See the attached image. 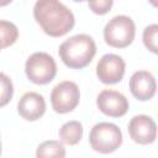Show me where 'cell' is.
I'll list each match as a JSON object with an SVG mask.
<instances>
[{
	"label": "cell",
	"mask_w": 158,
	"mask_h": 158,
	"mask_svg": "<svg viewBox=\"0 0 158 158\" xmlns=\"http://www.w3.org/2000/svg\"><path fill=\"white\" fill-rule=\"evenodd\" d=\"M33 17L43 32L51 37H62L73 30L75 19L73 12L59 0H37Z\"/></svg>",
	"instance_id": "cell-1"
},
{
	"label": "cell",
	"mask_w": 158,
	"mask_h": 158,
	"mask_svg": "<svg viewBox=\"0 0 158 158\" xmlns=\"http://www.w3.org/2000/svg\"><path fill=\"white\" fill-rule=\"evenodd\" d=\"M96 53V44L91 36L80 33L65 40L58 49L62 62L72 69L85 68Z\"/></svg>",
	"instance_id": "cell-2"
},
{
	"label": "cell",
	"mask_w": 158,
	"mask_h": 158,
	"mask_svg": "<svg viewBox=\"0 0 158 158\" xmlns=\"http://www.w3.org/2000/svg\"><path fill=\"white\" fill-rule=\"evenodd\" d=\"M136 35V26L131 17L117 15L112 17L104 27V40L114 48L128 47Z\"/></svg>",
	"instance_id": "cell-3"
},
{
	"label": "cell",
	"mask_w": 158,
	"mask_h": 158,
	"mask_svg": "<svg viewBox=\"0 0 158 158\" xmlns=\"http://www.w3.org/2000/svg\"><path fill=\"white\" fill-rule=\"evenodd\" d=\"M89 143L95 152L102 154L112 153L122 143V132L115 123L99 122L89 133Z\"/></svg>",
	"instance_id": "cell-4"
},
{
	"label": "cell",
	"mask_w": 158,
	"mask_h": 158,
	"mask_svg": "<svg viewBox=\"0 0 158 158\" xmlns=\"http://www.w3.org/2000/svg\"><path fill=\"white\" fill-rule=\"evenodd\" d=\"M25 73L30 81L37 85L51 83L57 74V64L52 56L46 52L31 54L25 63Z\"/></svg>",
	"instance_id": "cell-5"
},
{
	"label": "cell",
	"mask_w": 158,
	"mask_h": 158,
	"mask_svg": "<svg viewBox=\"0 0 158 158\" xmlns=\"http://www.w3.org/2000/svg\"><path fill=\"white\" fill-rule=\"evenodd\" d=\"M80 100V91L74 81L64 80L58 83L51 93L52 109L57 114H67L73 111Z\"/></svg>",
	"instance_id": "cell-6"
},
{
	"label": "cell",
	"mask_w": 158,
	"mask_h": 158,
	"mask_svg": "<svg viewBox=\"0 0 158 158\" xmlns=\"http://www.w3.org/2000/svg\"><path fill=\"white\" fill-rule=\"evenodd\" d=\"M125 69H126V63L122 59V57L114 53H107L104 54L98 62L96 75L101 83L111 85L120 83L122 80Z\"/></svg>",
	"instance_id": "cell-7"
},
{
	"label": "cell",
	"mask_w": 158,
	"mask_h": 158,
	"mask_svg": "<svg viewBox=\"0 0 158 158\" xmlns=\"http://www.w3.org/2000/svg\"><path fill=\"white\" fill-rule=\"evenodd\" d=\"M98 109L106 116L110 117H121L128 111L130 104L126 96L116 90L105 89L99 93L96 98Z\"/></svg>",
	"instance_id": "cell-8"
},
{
	"label": "cell",
	"mask_w": 158,
	"mask_h": 158,
	"mask_svg": "<svg viewBox=\"0 0 158 158\" xmlns=\"http://www.w3.org/2000/svg\"><path fill=\"white\" fill-rule=\"evenodd\" d=\"M128 135L138 144H151L157 137V125L151 116L136 115L128 122Z\"/></svg>",
	"instance_id": "cell-9"
},
{
	"label": "cell",
	"mask_w": 158,
	"mask_h": 158,
	"mask_svg": "<svg viewBox=\"0 0 158 158\" xmlns=\"http://www.w3.org/2000/svg\"><path fill=\"white\" fill-rule=\"evenodd\" d=\"M130 91L139 101L151 100L157 90V83L151 72L138 70L130 78Z\"/></svg>",
	"instance_id": "cell-10"
},
{
	"label": "cell",
	"mask_w": 158,
	"mask_h": 158,
	"mask_svg": "<svg viewBox=\"0 0 158 158\" xmlns=\"http://www.w3.org/2000/svg\"><path fill=\"white\" fill-rule=\"evenodd\" d=\"M17 112L26 121H37L46 112L44 98L35 91L25 93L19 100Z\"/></svg>",
	"instance_id": "cell-11"
},
{
	"label": "cell",
	"mask_w": 158,
	"mask_h": 158,
	"mask_svg": "<svg viewBox=\"0 0 158 158\" xmlns=\"http://www.w3.org/2000/svg\"><path fill=\"white\" fill-rule=\"evenodd\" d=\"M83 137V125L79 121H68L59 128V138L62 143L68 146L77 144Z\"/></svg>",
	"instance_id": "cell-12"
},
{
	"label": "cell",
	"mask_w": 158,
	"mask_h": 158,
	"mask_svg": "<svg viewBox=\"0 0 158 158\" xmlns=\"http://www.w3.org/2000/svg\"><path fill=\"white\" fill-rule=\"evenodd\" d=\"M36 157H65V148L59 141H44L42 142L36 151Z\"/></svg>",
	"instance_id": "cell-13"
},
{
	"label": "cell",
	"mask_w": 158,
	"mask_h": 158,
	"mask_svg": "<svg viewBox=\"0 0 158 158\" xmlns=\"http://www.w3.org/2000/svg\"><path fill=\"white\" fill-rule=\"evenodd\" d=\"M19 37V30L15 23L0 20V51L12 46Z\"/></svg>",
	"instance_id": "cell-14"
},
{
	"label": "cell",
	"mask_w": 158,
	"mask_h": 158,
	"mask_svg": "<svg viewBox=\"0 0 158 158\" xmlns=\"http://www.w3.org/2000/svg\"><path fill=\"white\" fill-rule=\"evenodd\" d=\"M14 95V85L11 79L0 72V107L6 106Z\"/></svg>",
	"instance_id": "cell-15"
},
{
	"label": "cell",
	"mask_w": 158,
	"mask_h": 158,
	"mask_svg": "<svg viewBox=\"0 0 158 158\" xmlns=\"http://www.w3.org/2000/svg\"><path fill=\"white\" fill-rule=\"evenodd\" d=\"M157 36H158V25L152 23L147 26L143 30V44L144 47L152 52L153 54H157Z\"/></svg>",
	"instance_id": "cell-16"
},
{
	"label": "cell",
	"mask_w": 158,
	"mask_h": 158,
	"mask_svg": "<svg viewBox=\"0 0 158 158\" xmlns=\"http://www.w3.org/2000/svg\"><path fill=\"white\" fill-rule=\"evenodd\" d=\"M114 0H88L89 9L95 15H105L112 7Z\"/></svg>",
	"instance_id": "cell-17"
},
{
	"label": "cell",
	"mask_w": 158,
	"mask_h": 158,
	"mask_svg": "<svg viewBox=\"0 0 158 158\" xmlns=\"http://www.w3.org/2000/svg\"><path fill=\"white\" fill-rule=\"evenodd\" d=\"M12 0H0V7H2V6H6V5H9L10 2H11Z\"/></svg>",
	"instance_id": "cell-18"
},
{
	"label": "cell",
	"mask_w": 158,
	"mask_h": 158,
	"mask_svg": "<svg viewBox=\"0 0 158 158\" xmlns=\"http://www.w3.org/2000/svg\"><path fill=\"white\" fill-rule=\"evenodd\" d=\"M149 2H151V5L153 6V7H157V5H158V2H157V0H148Z\"/></svg>",
	"instance_id": "cell-19"
},
{
	"label": "cell",
	"mask_w": 158,
	"mask_h": 158,
	"mask_svg": "<svg viewBox=\"0 0 158 158\" xmlns=\"http://www.w3.org/2000/svg\"><path fill=\"white\" fill-rule=\"evenodd\" d=\"M73 1H77V2H81V1H84V0H73Z\"/></svg>",
	"instance_id": "cell-20"
},
{
	"label": "cell",
	"mask_w": 158,
	"mask_h": 158,
	"mask_svg": "<svg viewBox=\"0 0 158 158\" xmlns=\"http://www.w3.org/2000/svg\"><path fill=\"white\" fill-rule=\"evenodd\" d=\"M0 154H1V141H0Z\"/></svg>",
	"instance_id": "cell-21"
}]
</instances>
